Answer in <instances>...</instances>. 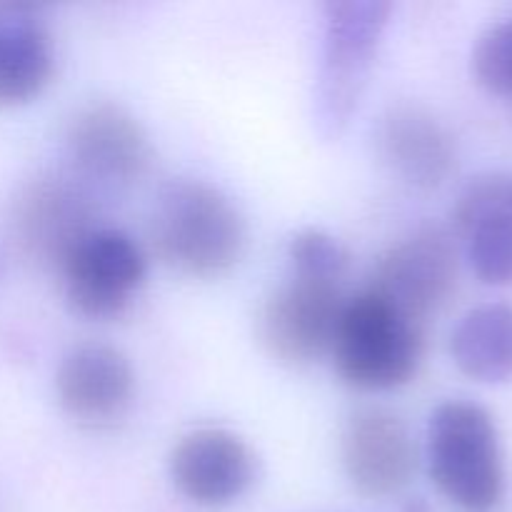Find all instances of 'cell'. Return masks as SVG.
Returning <instances> with one entry per match:
<instances>
[{
    "mask_svg": "<svg viewBox=\"0 0 512 512\" xmlns=\"http://www.w3.org/2000/svg\"><path fill=\"white\" fill-rule=\"evenodd\" d=\"M453 225L468 245L473 273L483 283H512V215L495 205L453 208Z\"/></svg>",
    "mask_w": 512,
    "mask_h": 512,
    "instance_id": "cell-16",
    "label": "cell"
},
{
    "mask_svg": "<svg viewBox=\"0 0 512 512\" xmlns=\"http://www.w3.org/2000/svg\"><path fill=\"white\" fill-rule=\"evenodd\" d=\"M473 73L493 93L512 98V15L490 23L473 48Z\"/></svg>",
    "mask_w": 512,
    "mask_h": 512,
    "instance_id": "cell-18",
    "label": "cell"
},
{
    "mask_svg": "<svg viewBox=\"0 0 512 512\" xmlns=\"http://www.w3.org/2000/svg\"><path fill=\"white\" fill-rule=\"evenodd\" d=\"M423 350V323L400 313L370 288L345 298L330 355L350 388L365 393L403 388L418 373Z\"/></svg>",
    "mask_w": 512,
    "mask_h": 512,
    "instance_id": "cell-2",
    "label": "cell"
},
{
    "mask_svg": "<svg viewBox=\"0 0 512 512\" xmlns=\"http://www.w3.org/2000/svg\"><path fill=\"white\" fill-rule=\"evenodd\" d=\"M288 260L293 275L340 283L348 273L350 253L335 235L320 228H305L290 238Z\"/></svg>",
    "mask_w": 512,
    "mask_h": 512,
    "instance_id": "cell-17",
    "label": "cell"
},
{
    "mask_svg": "<svg viewBox=\"0 0 512 512\" xmlns=\"http://www.w3.org/2000/svg\"><path fill=\"white\" fill-rule=\"evenodd\" d=\"M393 5L385 0H330L323 5V48L313 115L325 138L348 128L378 58Z\"/></svg>",
    "mask_w": 512,
    "mask_h": 512,
    "instance_id": "cell-3",
    "label": "cell"
},
{
    "mask_svg": "<svg viewBox=\"0 0 512 512\" xmlns=\"http://www.w3.org/2000/svg\"><path fill=\"white\" fill-rule=\"evenodd\" d=\"M403 512H430L428 503L423 498H410L408 503L403 505Z\"/></svg>",
    "mask_w": 512,
    "mask_h": 512,
    "instance_id": "cell-20",
    "label": "cell"
},
{
    "mask_svg": "<svg viewBox=\"0 0 512 512\" xmlns=\"http://www.w3.org/2000/svg\"><path fill=\"white\" fill-rule=\"evenodd\" d=\"M55 393L70 418L85 425H110L133 403L135 370L120 348L88 340L63 355Z\"/></svg>",
    "mask_w": 512,
    "mask_h": 512,
    "instance_id": "cell-13",
    "label": "cell"
},
{
    "mask_svg": "<svg viewBox=\"0 0 512 512\" xmlns=\"http://www.w3.org/2000/svg\"><path fill=\"white\" fill-rule=\"evenodd\" d=\"M168 468L175 488L190 503L223 508L250 490L255 455L233 430L195 428L175 443Z\"/></svg>",
    "mask_w": 512,
    "mask_h": 512,
    "instance_id": "cell-11",
    "label": "cell"
},
{
    "mask_svg": "<svg viewBox=\"0 0 512 512\" xmlns=\"http://www.w3.org/2000/svg\"><path fill=\"white\" fill-rule=\"evenodd\" d=\"M458 278L453 235L440 225H420L380 255L368 288L425 325L453 300Z\"/></svg>",
    "mask_w": 512,
    "mask_h": 512,
    "instance_id": "cell-5",
    "label": "cell"
},
{
    "mask_svg": "<svg viewBox=\"0 0 512 512\" xmlns=\"http://www.w3.org/2000/svg\"><path fill=\"white\" fill-rule=\"evenodd\" d=\"M93 195L70 175H40L15 200V235L35 263L58 270L70 250L95 228Z\"/></svg>",
    "mask_w": 512,
    "mask_h": 512,
    "instance_id": "cell-10",
    "label": "cell"
},
{
    "mask_svg": "<svg viewBox=\"0 0 512 512\" xmlns=\"http://www.w3.org/2000/svg\"><path fill=\"white\" fill-rule=\"evenodd\" d=\"M428 473L435 488L468 512H488L505 493L495 420L473 400H445L428 423Z\"/></svg>",
    "mask_w": 512,
    "mask_h": 512,
    "instance_id": "cell-4",
    "label": "cell"
},
{
    "mask_svg": "<svg viewBox=\"0 0 512 512\" xmlns=\"http://www.w3.org/2000/svg\"><path fill=\"white\" fill-rule=\"evenodd\" d=\"M375 148L398 178L418 190L440 188L458 163L448 125L423 103L388 105L375 123Z\"/></svg>",
    "mask_w": 512,
    "mask_h": 512,
    "instance_id": "cell-12",
    "label": "cell"
},
{
    "mask_svg": "<svg viewBox=\"0 0 512 512\" xmlns=\"http://www.w3.org/2000/svg\"><path fill=\"white\" fill-rule=\"evenodd\" d=\"M455 205L473 208V205H495L512 215V173H488L470 180Z\"/></svg>",
    "mask_w": 512,
    "mask_h": 512,
    "instance_id": "cell-19",
    "label": "cell"
},
{
    "mask_svg": "<svg viewBox=\"0 0 512 512\" xmlns=\"http://www.w3.org/2000/svg\"><path fill=\"white\" fill-rule=\"evenodd\" d=\"M450 355L460 373L480 383L512 378V305L483 303L470 308L450 333Z\"/></svg>",
    "mask_w": 512,
    "mask_h": 512,
    "instance_id": "cell-15",
    "label": "cell"
},
{
    "mask_svg": "<svg viewBox=\"0 0 512 512\" xmlns=\"http://www.w3.org/2000/svg\"><path fill=\"white\" fill-rule=\"evenodd\" d=\"M53 68V38L38 10L25 3H0V105L38 98Z\"/></svg>",
    "mask_w": 512,
    "mask_h": 512,
    "instance_id": "cell-14",
    "label": "cell"
},
{
    "mask_svg": "<svg viewBox=\"0 0 512 512\" xmlns=\"http://www.w3.org/2000/svg\"><path fill=\"white\" fill-rule=\"evenodd\" d=\"M73 310L90 320H113L143 285L148 260L125 230L95 225L58 268Z\"/></svg>",
    "mask_w": 512,
    "mask_h": 512,
    "instance_id": "cell-6",
    "label": "cell"
},
{
    "mask_svg": "<svg viewBox=\"0 0 512 512\" xmlns=\"http://www.w3.org/2000/svg\"><path fill=\"white\" fill-rule=\"evenodd\" d=\"M65 150L78 178L108 188L138 183L153 160L140 120L113 100H93L75 110L65 128Z\"/></svg>",
    "mask_w": 512,
    "mask_h": 512,
    "instance_id": "cell-8",
    "label": "cell"
},
{
    "mask_svg": "<svg viewBox=\"0 0 512 512\" xmlns=\"http://www.w3.org/2000/svg\"><path fill=\"white\" fill-rule=\"evenodd\" d=\"M343 305L340 283L290 273L260 308V343L285 365L315 363L330 355Z\"/></svg>",
    "mask_w": 512,
    "mask_h": 512,
    "instance_id": "cell-7",
    "label": "cell"
},
{
    "mask_svg": "<svg viewBox=\"0 0 512 512\" xmlns=\"http://www.w3.org/2000/svg\"><path fill=\"white\" fill-rule=\"evenodd\" d=\"M340 460L345 478L360 495L393 498L415 478L418 445L398 413L380 405H365L345 420Z\"/></svg>",
    "mask_w": 512,
    "mask_h": 512,
    "instance_id": "cell-9",
    "label": "cell"
},
{
    "mask_svg": "<svg viewBox=\"0 0 512 512\" xmlns=\"http://www.w3.org/2000/svg\"><path fill=\"white\" fill-rule=\"evenodd\" d=\"M155 253L180 273L218 278L240 263L248 225L238 205L205 180H170L150 220Z\"/></svg>",
    "mask_w": 512,
    "mask_h": 512,
    "instance_id": "cell-1",
    "label": "cell"
}]
</instances>
